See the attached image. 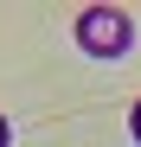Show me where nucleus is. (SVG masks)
Returning a JSON list of instances; mask_svg holds the SVG:
<instances>
[{
  "label": "nucleus",
  "mask_w": 141,
  "mask_h": 147,
  "mask_svg": "<svg viewBox=\"0 0 141 147\" xmlns=\"http://www.w3.org/2000/svg\"><path fill=\"white\" fill-rule=\"evenodd\" d=\"M77 45H83L90 58H122L128 45H135V19L115 13V7H83V19H77Z\"/></svg>",
  "instance_id": "obj_1"
},
{
  "label": "nucleus",
  "mask_w": 141,
  "mask_h": 147,
  "mask_svg": "<svg viewBox=\"0 0 141 147\" xmlns=\"http://www.w3.org/2000/svg\"><path fill=\"white\" fill-rule=\"evenodd\" d=\"M7 141H13V128H7V115H0V147H7Z\"/></svg>",
  "instance_id": "obj_2"
},
{
  "label": "nucleus",
  "mask_w": 141,
  "mask_h": 147,
  "mask_svg": "<svg viewBox=\"0 0 141 147\" xmlns=\"http://www.w3.org/2000/svg\"><path fill=\"white\" fill-rule=\"evenodd\" d=\"M128 121H135V141H141V102H135V115H128Z\"/></svg>",
  "instance_id": "obj_3"
}]
</instances>
